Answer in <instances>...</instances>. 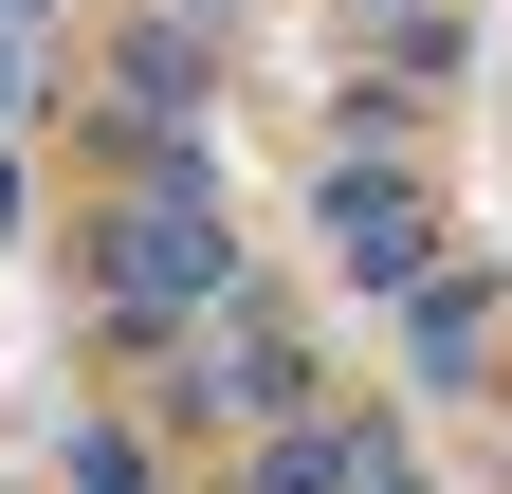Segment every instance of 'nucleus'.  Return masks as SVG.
I'll list each match as a JSON object with an SVG mask.
<instances>
[{
	"label": "nucleus",
	"instance_id": "nucleus-1",
	"mask_svg": "<svg viewBox=\"0 0 512 494\" xmlns=\"http://www.w3.org/2000/svg\"><path fill=\"white\" fill-rule=\"evenodd\" d=\"M92 293H110V330H183V312L238 293V238L202 202V147H147V183L92 220Z\"/></svg>",
	"mask_w": 512,
	"mask_h": 494
},
{
	"label": "nucleus",
	"instance_id": "nucleus-2",
	"mask_svg": "<svg viewBox=\"0 0 512 494\" xmlns=\"http://www.w3.org/2000/svg\"><path fill=\"white\" fill-rule=\"evenodd\" d=\"M330 238H348V275H384V293H403V275L439 257L421 183H384V165H330Z\"/></svg>",
	"mask_w": 512,
	"mask_h": 494
},
{
	"label": "nucleus",
	"instance_id": "nucleus-3",
	"mask_svg": "<svg viewBox=\"0 0 512 494\" xmlns=\"http://www.w3.org/2000/svg\"><path fill=\"white\" fill-rule=\"evenodd\" d=\"M202 403H293V348H275V330H238V348H202Z\"/></svg>",
	"mask_w": 512,
	"mask_h": 494
},
{
	"label": "nucleus",
	"instance_id": "nucleus-4",
	"mask_svg": "<svg viewBox=\"0 0 512 494\" xmlns=\"http://www.w3.org/2000/svg\"><path fill=\"white\" fill-rule=\"evenodd\" d=\"M421 366H476V275H421Z\"/></svg>",
	"mask_w": 512,
	"mask_h": 494
}]
</instances>
